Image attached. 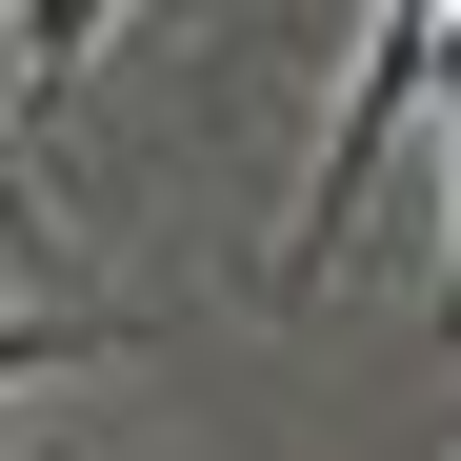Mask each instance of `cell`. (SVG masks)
<instances>
[{
	"label": "cell",
	"instance_id": "1",
	"mask_svg": "<svg viewBox=\"0 0 461 461\" xmlns=\"http://www.w3.org/2000/svg\"><path fill=\"white\" fill-rule=\"evenodd\" d=\"M421 101H441V21H381V41H361V81H341V121H321V181H301V221L261 241V281H281V301L361 241V181L402 161V121H421Z\"/></svg>",
	"mask_w": 461,
	"mask_h": 461
},
{
	"label": "cell",
	"instance_id": "2",
	"mask_svg": "<svg viewBox=\"0 0 461 461\" xmlns=\"http://www.w3.org/2000/svg\"><path fill=\"white\" fill-rule=\"evenodd\" d=\"M121 321H0V381H41V361H101Z\"/></svg>",
	"mask_w": 461,
	"mask_h": 461
},
{
	"label": "cell",
	"instance_id": "3",
	"mask_svg": "<svg viewBox=\"0 0 461 461\" xmlns=\"http://www.w3.org/2000/svg\"><path fill=\"white\" fill-rule=\"evenodd\" d=\"M441 201H461V140H441ZM441 321H461V221H441Z\"/></svg>",
	"mask_w": 461,
	"mask_h": 461
},
{
	"label": "cell",
	"instance_id": "4",
	"mask_svg": "<svg viewBox=\"0 0 461 461\" xmlns=\"http://www.w3.org/2000/svg\"><path fill=\"white\" fill-rule=\"evenodd\" d=\"M0 241H41V201H21V181H0Z\"/></svg>",
	"mask_w": 461,
	"mask_h": 461
}]
</instances>
